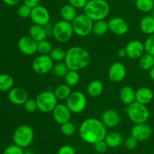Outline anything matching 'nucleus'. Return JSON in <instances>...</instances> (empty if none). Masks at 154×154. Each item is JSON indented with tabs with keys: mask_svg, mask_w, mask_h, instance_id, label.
Segmentation results:
<instances>
[{
	"mask_svg": "<svg viewBox=\"0 0 154 154\" xmlns=\"http://www.w3.org/2000/svg\"><path fill=\"white\" fill-rule=\"evenodd\" d=\"M135 6L141 12L149 13L154 8V1L153 0H136Z\"/></svg>",
	"mask_w": 154,
	"mask_h": 154,
	"instance_id": "nucleus-33",
	"label": "nucleus"
},
{
	"mask_svg": "<svg viewBox=\"0 0 154 154\" xmlns=\"http://www.w3.org/2000/svg\"><path fill=\"white\" fill-rule=\"evenodd\" d=\"M60 15H61L62 20L72 23L78 16L77 8L70 4L65 5L60 10Z\"/></svg>",
	"mask_w": 154,
	"mask_h": 154,
	"instance_id": "nucleus-25",
	"label": "nucleus"
},
{
	"mask_svg": "<svg viewBox=\"0 0 154 154\" xmlns=\"http://www.w3.org/2000/svg\"><path fill=\"white\" fill-rule=\"evenodd\" d=\"M88 0H69V4L72 5L75 8H84L87 5Z\"/></svg>",
	"mask_w": 154,
	"mask_h": 154,
	"instance_id": "nucleus-44",
	"label": "nucleus"
},
{
	"mask_svg": "<svg viewBox=\"0 0 154 154\" xmlns=\"http://www.w3.org/2000/svg\"><path fill=\"white\" fill-rule=\"evenodd\" d=\"M138 141L132 135H129L125 141V147L129 150H134L138 147Z\"/></svg>",
	"mask_w": 154,
	"mask_h": 154,
	"instance_id": "nucleus-40",
	"label": "nucleus"
},
{
	"mask_svg": "<svg viewBox=\"0 0 154 154\" xmlns=\"http://www.w3.org/2000/svg\"><path fill=\"white\" fill-rule=\"evenodd\" d=\"M2 2L8 6H15L19 4L21 0H2Z\"/></svg>",
	"mask_w": 154,
	"mask_h": 154,
	"instance_id": "nucleus-46",
	"label": "nucleus"
},
{
	"mask_svg": "<svg viewBox=\"0 0 154 154\" xmlns=\"http://www.w3.org/2000/svg\"><path fill=\"white\" fill-rule=\"evenodd\" d=\"M134 1H136V0H134Z\"/></svg>",
	"mask_w": 154,
	"mask_h": 154,
	"instance_id": "nucleus-53",
	"label": "nucleus"
},
{
	"mask_svg": "<svg viewBox=\"0 0 154 154\" xmlns=\"http://www.w3.org/2000/svg\"><path fill=\"white\" fill-rule=\"evenodd\" d=\"M49 55L54 62H57V63L63 62L66 59V51L63 48L57 47V48H53Z\"/></svg>",
	"mask_w": 154,
	"mask_h": 154,
	"instance_id": "nucleus-34",
	"label": "nucleus"
},
{
	"mask_svg": "<svg viewBox=\"0 0 154 154\" xmlns=\"http://www.w3.org/2000/svg\"><path fill=\"white\" fill-rule=\"evenodd\" d=\"M109 30L108 27V23L105 20H101L94 21L93 25V31L92 32L94 33L97 36H102L106 34Z\"/></svg>",
	"mask_w": 154,
	"mask_h": 154,
	"instance_id": "nucleus-29",
	"label": "nucleus"
},
{
	"mask_svg": "<svg viewBox=\"0 0 154 154\" xmlns=\"http://www.w3.org/2000/svg\"><path fill=\"white\" fill-rule=\"evenodd\" d=\"M14 85L13 77L8 74L0 75V92H7L11 90Z\"/></svg>",
	"mask_w": 154,
	"mask_h": 154,
	"instance_id": "nucleus-28",
	"label": "nucleus"
},
{
	"mask_svg": "<svg viewBox=\"0 0 154 154\" xmlns=\"http://www.w3.org/2000/svg\"><path fill=\"white\" fill-rule=\"evenodd\" d=\"M38 110L43 113L52 112L58 104V99L54 93L51 90H45L37 96L35 99Z\"/></svg>",
	"mask_w": 154,
	"mask_h": 154,
	"instance_id": "nucleus-7",
	"label": "nucleus"
},
{
	"mask_svg": "<svg viewBox=\"0 0 154 154\" xmlns=\"http://www.w3.org/2000/svg\"><path fill=\"white\" fill-rule=\"evenodd\" d=\"M53 46L50 42L47 39L42 40L38 42V52L40 54L44 55H49L51 51H52Z\"/></svg>",
	"mask_w": 154,
	"mask_h": 154,
	"instance_id": "nucleus-35",
	"label": "nucleus"
},
{
	"mask_svg": "<svg viewBox=\"0 0 154 154\" xmlns=\"http://www.w3.org/2000/svg\"><path fill=\"white\" fill-rule=\"evenodd\" d=\"M29 35L35 41L37 42H41L42 40L47 39L48 36V32L45 26L40 25L33 24L29 27Z\"/></svg>",
	"mask_w": 154,
	"mask_h": 154,
	"instance_id": "nucleus-22",
	"label": "nucleus"
},
{
	"mask_svg": "<svg viewBox=\"0 0 154 154\" xmlns=\"http://www.w3.org/2000/svg\"><path fill=\"white\" fill-rule=\"evenodd\" d=\"M23 4L26 5L31 8L39 5V3H40V0H23Z\"/></svg>",
	"mask_w": 154,
	"mask_h": 154,
	"instance_id": "nucleus-45",
	"label": "nucleus"
},
{
	"mask_svg": "<svg viewBox=\"0 0 154 154\" xmlns=\"http://www.w3.org/2000/svg\"><path fill=\"white\" fill-rule=\"evenodd\" d=\"M110 10L109 3L106 0H90L84 8V14L93 21L105 20Z\"/></svg>",
	"mask_w": 154,
	"mask_h": 154,
	"instance_id": "nucleus-3",
	"label": "nucleus"
},
{
	"mask_svg": "<svg viewBox=\"0 0 154 154\" xmlns=\"http://www.w3.org/2000/svg\"><path fill=\"white\" fill-rule=\"evenodd\" d=\"M93 146H94V149L96 150V152H97L99 154H103L106 153L108 149V146L106 144L105 140L98 141L96 144H93Z\"/></svg>",
	"mask_w": 154,
	"mask_h": 154,
	"instance_id": "nucleus-42",
	"label": "nucleus"
},
{
	"mask_svg": "<svg viewBox=\"0 0 154 154\" xmlns=\"http://www.w3.org/2000/svg\"><path fill=\"white\" fill-rule=\"evenodd\" d=\"M61 126V132L65 136H72L75 134V131H76V128H75V124L72 122L69 121L66 123H63V124L60 125Z\"/></svg>",
	"mask_w": 154,
	"mask_h": 154,
	"instance_id": "nucleus-36",
	"label": "nucleus"
},
{
	"mask_svg": "<svg viewBox=\"0 0 154 154\" xmlns=\"http://www.w3.org/2000/svg\"><path fill=\"white\" fill-rule=\"evenodd\" d=\"M31 12V8L29 7L28 5H26L25 4L20 5L17 8V14L18 16L21 18H23V19H26V18L30 17Z\"/></svg>",
	"mask_w": 154,
	"mask_h": 154,
	"instance_id": "nucleus-37",
	"label": "nucleus"
},
{
	"mask_svg": "<svg viewBox=\"0 0 154 154\" xmlns=\"http://www.w3.org/2000/svg\"><path fill=\"white\" fill-rule=\"evenodd\" d=\"M120 101L124 105H129L135 102V91L130 86H124L120 90Z\"/></svg>",
	"mask_w": 154,
	"mask_h": 154,
	"instance_id": "nucleus-21",
	"label": "nucleus"
},
{
	"mask_svg": "<svg viewBox=\"0 0 154 154\" xmlns=\"http://www.w3.org/2000/svg\"><path fill=\"white\" fill-rule=\"evenodd\" d=\"M35 132L32 128L26 124L20 125L14 130L13 141L15 144L22 148L29 147L34 140Z\"/></svg>",
	"mask_w": 154,
	"mask_h": 154,
	"instance_id": "nucleus-5",
	"label": "nucleus"
},
{
	"mask_svg": "<svg viewBox=\"0 0 154 154\" xmlns=\"http://www.w3.org/2000/svg\"><path fill=\"white\" fill-rule=\"evenodd\" d=\"M139 66L142 70L150 71L154 66V56L144 54L139 58Z\"/></svg>",
	"mask_w": 154,
	"mask_h": 154,
	"instance_id": "nucleus-30",
	"label": "nucleus"
},
{
	"mask_svg": "<svg viewBox=\"0 0 154 154\" xmlns=\"http://www.w3.org/2000/svg\"><path fill=\"white\" fill-rule=\"evenodd\" d=\"M54 61L50 55L40 54L32 61V68L35 73L38 75H45L52 72Z\"/></svg>",
	"mask_w": 154,
	"mask_h": 154,
	"instance_id": "nucleus-10",
	"label": "nucleus"
},
{
	"mask_svg": "<svg viewBox=\"0 0 154 154\" xmlns=\"http://www.w3.org/2000/svg\"><path fill=\"white\" fill-rule=\"evenodd\" d=\"M104 140L110 148H117L123 142V135L117 132H108Z\"/></svg>",
	"mask_w": 154,
	"mask_h": 154,
	"instance_id": "nucleus-24",
	"label": "nucleus"
},
{
	"mask_svg": "<svg viewBox=\"0 0 154 154\" xmlns=\"http://www.w3.org/2000/svg\"><path fill=\"white\" fill-rule=\"evenodd\" d=\"M73 34L74 30L72 23L62 20L53 26L52 35L60 43H66L70 41Z\"/></svg>",
	"mask_w": 154,
	"mask_h": 154,
	"instance_id": "nucleus-6",
	"label": "nucleus"
},
{
	"mask_svg": "<svg viewBox=\"0 0 154 154\" xmlns=\"http://www.w3.org/2000/svg\"><path fill=\"white\" fill-rule=\"evenodd\" d=\"M107 127L99 119L87 118L81 123L79 127V135L81 139L87 144H94L105 139Z\"/></svg>",
	"mask_w": 154,
	"mask_h": 154,
	"instance_id": "nucleus-1",
	"label": "nucleus"
},
{
	"mask_svg": "<svg viewBox=\"0 0 154 154\" xmlns=\"http://www.w3.org/2000/svg\"><path fill=\"white\" fill-rule=\"evenodd\" d=\"M94 21L92 20L85 14H78L72 22L74 33L80 37H86L93 31V25Z\"/></svg>",
	"mask_w": 154,
	"mask_h": 154,
	"instance_id": "nucleus-8",
	"label": "nucleus"
},
{
	"mask_svg": "<svg viewBox=\"0 0 154 154\" xmlns=\"http://www.w3.org/2000/svg\"><path fill=\"white\" fill-rule=\"evenodd\" d=\"M153 154H154V150H153Z\"/></svg>",
	"mask_w": 154,
	"mask_h": 154,
	"instance_id": "nucleus-51",
	"label": "nucleus"
},
{
	"mask_svg": "<svg viewBox=\"0 0 154 154\" xmlns=\"http://www.w3.org/2000/svg\"><path fill=\"white\" fill-rule=\"evenodd\" d=\"M126 68L120 62H115L111 65L108 70V78L113 82L118 83L123 81L126 76Z\"/></svg>",
	"mask_w": 154,
	"mask_h": 154,
	"instance_id": "nucleus-17",
	"label": "nucleus"
},
{
	"mask_svg": "<svg viewBox=\"0 0 154 154\" xmlns=\"http://www.w3.org/2000/svg\"><path fill=\"white\" fill-rule=\"evenodd\" d=\"M66 105L73 114H80L87 108V99L81 91H74L66 99Z\"/></svg>",
	"mask_w": 154,
	"mask_h": 154,
	"instance_id": "nucleus-9",
	"label": "nucleus"
},
{
	"mask_svg": "<svg viewBox=\"0 0 154 154\" xmlns=\"http://www.w3.org/2000/svg\"><path fill=\"white\" fill-rule=\"evenodd\" d=\"M72 111L66 105V104H57L52 111L53 118L54 121L59 125H62L66 122L70 121L72 117Z\"/></svg>",
	"mask_w": 154,
	"mask_h": 154,
	"instance_id": "nucleus-14",
	"label": "nucleus"
},
{
	"mask_svg": "<svg viewBox=\"0 0 154 154\" xmlns=\"http://www.w3.org/2000/svg\"><path fill=\"white\" fill-rule=\"evenodd\" d=\"M153 100H154V95H153Z\"/></svg>",
	"mask_w": 154,
	"mask_h": 154,
	"instance_id": "nucleus-52",
	"label": "nucleus"
},
{
	"mask_svg": "<svg viewBox=\"0 0 154 154\" xmlns=\"http://www.w3.org/2000/svg\"><path fill=\"white\" fill-rule=\"evenodd\" d=\"M109 30L116 35H124L129 31L127 21L120 17H114L108 21Z\"/></svg>",
	"mask_w": 154,
	"mask_h": 154,
	"instance_id": "nucleus-15",
	"label": "nucleus"
},
{
	"mask_svg": "<svg viewBox=\"0 0 154 154\" xmlns=\"http://www.w3.org/2000/svg\"><path fill=\"white\" fill-rule=\"evenodd\" d=\"M153 95L154 93L149 87H140L135 91V102L147 105L153 100Z\"/></svg>",
	"mask_w": 154,
	"mask_h": 154,
	"instance_id": "nucleus-20",
	"label": "nucleus"
},
{
	"mask_svg": "<svg viewBox=\"0 0 154 154\" xmlns=\"http://www.w3.org/2000/svg\"><path fill=\"white\" fill-rule=\"evenodd\" d=\"M80 75L78 71L69 70L64 77L65 84L69 87H74L78 85L80 82Z\"/></svg>",
	"mask_w": 154,
	"mask_h": 154,
	"instance_id": "nucleus-31",
	"label": "nucleus"
},
{
	"mask_svg": "<svg viewBox=\"0 0 154 154\" xmlns=\"http://www.w3.org/2000/svg\"><path fill=\"white\" fill-rule=\"evenodd\" d=\"M126 57L132 60L139 59L145 52L144 44L139 40H132L125 47Z\"/></svg>",
	"mask_w": 154,
	"mask_h": 154,
	"instance_id": "nucleus-13",
	"label": "nucleus"
},
{
	"mask_svg": "<svg viewBox=\"0 0 154 154\" xmlns=\"http://www.w3.org/2000/svg\"><path fill=\"white\" fill-rule=\"evenodd\" d=\"M54 93L58 100H66L72 93V87L66 84H60L56 87Z\"/></svg>",
	"mask_w": 154,
	"mask_h": 154,
	"instance_id": "nucleus-27",
	"label": "nucleus"
},
{
	"mask_svg": "<svg viewBox=\"0 0 154 154\" xmlns=\"http://www.w3.org/2000/svg\"><path fill=\"white\" fill-rule=\"evenodd\" d=\"M126 113L129 120L135 124L147 123L150 118V111L147 105L138 102L127 105Z\"/></svg>",
	"mask_w": 154,
	"mask_h": 154,
	"instance_id": "nucleus-4",
	"label": "nucleus"
},
{
	"mask_svg": "<svg viewBox=\"0 0 154 154\" xmlns=\"http://www.w3.org/2000/svg\"><path fill=\"white\" fill-rule=\"evenodd\" d=\"M23 148L14 144L6 147L3 154H23Z\"/></svg>",
	"mask_w": 154,
	"mask_h": 154,
	"instance_id": "nucleus-41",
	"label": "nucleus"
},
{
	"mask_svg": "<svg viewBox=\"0 0 154 154\" xmlns=\"http://www.w3.org/2000/svg\"><path fill=\"white\" fill-rule=\"evenodd\" d=\"M69 71V68L66 66L64 61L58 62L56 64H54L52 69V72L57 78H64Z\"/></svg>",
	"mask_w": 154,
	"mask_h": 154,
	"instance_id": "nucleus-32",
	"label": "nucleus"
},
{
	"mask_svg": "<svg viewBox=\"0 0 154 154\" xmlns=\"http://www.w3.org/2000/svg\"><path fill=\"white\" fill-rule=\"evenodd\" d=\"M90 53L81 47L73 46L66 51L64 62L69 70H82L90 65Z\"/></svg>",
	"mask_w": 154,
	"mask_h": 154,
	"instance_id": "nucleus-2",
	"label": "nucleus"
},
{
	"mask_svg": "<svg viewBox=\"0 0 154 154\" xmlns=\"http://www.w3.org/2000/svg\"><path fill=\"white\" fill-rule=\"evenodd\" d=\"M30 19L32 21L33 24L40 26L48 25L51 20V14L48 9L42 5H38L32 8Z\"/></svg>",
	"mask_w": 154,
	"mask_h": 154,
	"instance_id": "nucleus-11",
	"label": "nucleus"
},
{
	"mask_svg": "<svg viewBox=\"0 0 154 154\" xmlns=\"http://www.w3.org/2000/svg\"><path fill=\"white\" fill-rule=\"evenodd\" d=\"M152 133L153 129L147 123L135 124L131 129V135H133L138 141H144L149 139Z\"/></svg>",
	"mask_w": 154,
	"mask_h": 154,
	"instance_id": "nucleus-16",
	"label": "nucleus"
},
{
	"mask_svg": "<svg viewBox=\"0 0 154 154\" xmlns=\"http://www.w3.org/2000/svg\"><path fill=\"white\" fill-rule=\"evenodd\" d=\"M145 52L154 56V33L148 35L144 42Z\"/></svg>",
	"mask_w": 154,
	"mask_h": 154,
	"instance_id": "nucleus-39",
	"label": "nucleus"
},
{
	"mask_svg": "<svg viewBox=\"0 0 154 154\" xmlns=\"http://www.w3.org/2000/svg\"><path fill=\"white\" fill-rule=\"evenodd\" d=\"M101 120L107 128H114L120 123V116L115 110L108 109L102 113Z\"/></svg>",
	"mask_w": 154,
	"mask_h": 154,
	"instance_id": "nucleus-19",
	"label": "nucleus"
},
{
	"mask_svg": "<svg viewBox=\"0 0 154 154\" xmlns=\"http://www.w3.org/2000/svg\"><path fill=\"white\" fill-rule=\"evenodd\" d=\"M140 29L144 34L150 35L154 33V17L151 15H147L140 22Z\"/></svg>",
	"mask_w": 154,
	"mask_h": 154,
	"instance_id": "nucleus-26",
	"label": "nucleus"
},
{
	"mask_svg": "<svg viewBox=\"0 0 154 154\" xmlns=\"http://www.w3.org/2000/svg\"><path fill=\"white\" fill-rule=\"evenodd\" d=\"M150 15H151V16H153L154 17V8L153 9H152L151 11H150Z\"/></svg>",
	"mask_w": 154,
	"mask_h": 154,
	"instance_id": "nucleus-50",
	"label": "nucleus"
},
{
	"mask_svg": "<svg viewBox=\"0 0 154 154\" xmlns=\"http://www.w3.org/2000/svg\"><path fill=\"white\" fill-rule=\"evenodd\" d=\"M28 99V93L22 87H13L8 91V99L13 105H23Z\"/></svg>",
	"mask_w": 154,
	"mask_h": 154,
	"instance_id": "nucleus-18",
	"label": "nucleus"
},
{
	"mask_svg": "<svg viewBox=\"0 0 154 154\" xmlns=\"http://www.w3.org/2000/svg\"><path fill=\"white\" fill-rule=\"evenodd\" d=\"M23 108L27 113L32 114L38 110L36 100L34 99H28L23 104Z\"/></svg>",
	"mask_w": 154,
	"mask_h": 154,
	"instance_id": "nucleus-38",
	"label": "nucleus"
},
{
	"mask_svg": "<svg viewBox=\"0 0 154 154\" xmlns=\"http://www.w3.org/2000/svg\"><path fill=\"white\" fill-rule=\"evenodd\" d=\"M117 55H118L119 57H121V58H123V57H126V53L125 48H121V49L117 51Z\"/></svg>",
	"mask_w": 154,
	"mask_h": 154,
	"instance_id": "nucleus-47",
	"label": "nucleus"
},
{
	"mask_svg": "<svg viewBox=\"0 0 154 154\" xmlns=\"http://www.w3.org/2000/svg\"><path fill=\"white\" fill-rule=\"evenodd\" d=\"M23 154H35V153H33V152L29 151V150H27V151H25V152H24Z\"/></svg>",
	"mask_w": 154,
	"mask_h": 154,
	"instance_id": "nucleus-49",
	"label": "nucleus"
},
{
	"mask_svg": "<svg viewBox=\"0 0 154 154\" xmlns=\"http://www.w3.org/2000/svg\"><path fill=\"white\" fill-rule=\"evenodd\" d=\"M149 77L152 81H154V66L149 71Z\"/></svg>",
	"mask_w": 154,
	"mask_h": 154,
	"instance_id": "nucleus-48",
	"label": "nucleus"
},
{
	"mask_svg": "<svg viewBox=\"0 0 154 154\" xmlns=\"http://www.w3.org/2000/svg\"><path fill=\"white\" fill-rule=\"evenodd\" d=\"M17 47L23 54L26 56H32L38 52V42L29 35L20 38L18 41Z\"/></svg>",
	"mask_w": 154,
	"mask_h": 154,
	"instance_id": "nucleus-12",
	"label": "nucleus"
},
{
	"mask_svg": "<svg viewBox=\"0 0 154 154\" xmlns=\"http://www.w3.org/2000/svg\"><path fill=\"white\" fill-rule=\"evenodd\" d=\"M0 105H1V103H0Z\"/></svg>",
	"mask_w": 154,
	"mask_h": 154,
	"instance_id": "nucleus-54",
	"label": "nucleus"
},
{
	"mask_svg": "<svg viewBox=\"0 0 154 154\" xmlns=\"http://www.w3.org/2000/svg\"><path fill=\"white\" fill-rule=\"evenodd\" d=\"M57 154H76V152L72 146L66 144V145H63L59 149Z\"/></svg>",
	"mask_w": 154,
	"mask_h": 154,
	"instance_id": "nucleus-43",
	"label": "nucleus"
},
{
	"mask_svg": "<svg viewBox=\"0 0 154 154\" xmlns=\"http://www.w3.org/2000/svg\"><path fill=\"white\" fill-rule=\"evenodd\" d=\"M104 91V84L100 80H93L87 85V94L93 98L99 97Z\"/></svg>",
	"mask_w": 154,
	"mask_h": 154,
	"instance_id": "nucleus-23",
	"label": "nucleus"
}]
</instances>
